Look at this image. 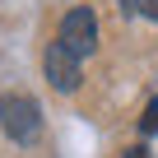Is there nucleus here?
<instances>
[{
	"label": "nucleus",
	"instance_id": "1",
	"mask_svg": "<svg viewBox=\"0 0 158 158\" xmlns=\"http://www.w3.org/2000/svg\"><path fill=\"white\" fill-rule=\"evenodd\" d=\"M0 130L14 144H33L42 135V107L28 93H0Z\"/></svg>",
	"mask_w": 158,
	"mask_h": 158
},
{
	"label": "nucleus",
	"instance_id": "2",
	"mask_svg": "<svg viewBox=\"0 0 158 158\" xmlns=\"http://www.w3.org/2000/svg\"><path fill=\"white\" fill-rule=\"evenodd\" d=\"M70 56H79V60H84V56H93L98 51V19H93V10L89 5H74L65 19H60V37H56Z\"/></svg>",
	"mask_w": 158,
	"mask_h": 158
},
{
	"label": "nucleus",
	"instance_id": "3",
	"mask_svg": "<svg viewBox=\"0 0 158 158\" xmlns=\"http://www.w3.org/2000/svg\"><path fill=\"white\" fill-rule=\"evenodd\" d=\"M42 65H47V79H51V89H56V93H74V89H79V79H84V74H79V56H70L60 42L47 47Z\"/></svg>",
	"mask_w": 158,
	"mask_h": 158
},
{
	"label": "nucleus",
	"instance_id": "4",
	"mask_svg": "<svg viewBox=\"0 0 158 158\" xmlns=\"http://www.w3.org/2000/svg\"><path fill=\"white\" fill-rule=\"evenodd\" d=\"M126 10H135L144 19H158V0H126Z\"/></svg>",
	"mask_w": 158,
	"mask_h": 158
},
{
	"label": "nucleus",
	"instance_id": "5",
	"mask_svg": "<svg viewBox=\"0 0 158 158\" xmlns=\"http://www.w3.org/2000/svg\"><path fill=\"white\" fill-rule=\"evenodd\" d=\"M144 130H158V102H153V107L144 112Z\"/></svg>",
	"mask_w": 158,
	"mask_h": 158
},
{
	"label": "nucleus",
	"instance_id": "6",
	"mask_svg": "<svg viewBox=\"0 0 158 158\" xmlns=\"http://www.w3.org/2000/svg\"><path fill=\"white\" fill-rule=\"evenodd\" d=\"M126 158H149V153H144V149H130V153H126Z\"/></svg>",
	"mask_w": 158,
	"mask_h": 158
}]
</instances>
